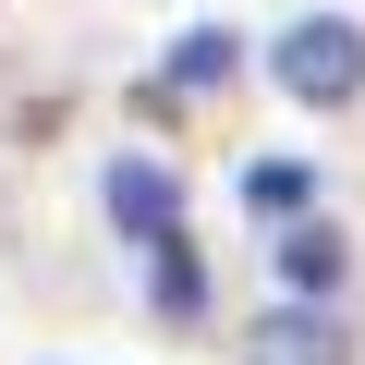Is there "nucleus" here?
<instances>
[{
    "label": "nucleus",
    "instance_id": "1",
    "mask_svg": "<svg viewBox=\"0 0 365 365\" xmlns=\"http://www.w3.org/2000/svg\"><path fill=\"white\" fill-rule=\"evenodd\" d=\"M110 220L134 232V256H158V304L195 317L207 280H195V220H182V182H170L158 158H122V170H110Z\"/></svg>",
    "mask_w": 365,
    "mask_h": 365
},
{
    "label": "nucleus",
    "instance_id": "5",
    "mask_svg": "<svg viewBox=\"0 0 365 365\" xmlns=\"http://www.w3.org/2000/svg\"><path fill=\"white\" fill-rule=\"evenodd\" d=\"M232 73H244V37H232V25H195V37H170L158 98H207V86H232Z\"/></svg>",
    "mask_w": 365,
    "mask_h": 365
},
{
    "label": "nucleus",
    "instance_id": "2",
    "mask_svg": "<svg viewBox=\"0 0 365 365\" xmlns=\"http://www.w3.org/2000/svg\"><path fill=\"white\" fill-rule=\"evenodd\" d=\"M268 73H280V98H304V110H353V98H365V25L304 13V25H280Z\"/></svg>",
    "mask_w": 365,
    "mask_h": 365
},
{
    "label": "nucleus",
    "instance_id": "3",
    "mask_svg": "<svg viewBox=\"0 0 365 365\" xmlns=\"http://www.w3.org/2000/svg\"><path fill=\"white\" fill-rule=\"evenodd\" d=\"M232 365H353V341H341V317L329 304H268L256 329H232Z\"/></svg>",
    "mask_w": 365,
    "mask_h": 365
},
{
    "label": "nucleus",
    "instance_id": "4",
    "mask_svg": "<svg viewBox=\"0 0 365 365\" xmlns=\"http://www.w3.org/2000/svg\"><path fill=\"white\" fill-rule=\"evenodd\" d=\"M341 268H353L341 220H292V232H280V280H292L304 304H329V292H341Z\"/></svg>",
    "mask_w": 365,
    "mask_h": 365
},
{
    "label": "nucleus",
    "instance_id": "6",
    "mask_svg": "<svg viewBox=\"0 0 365 365\" xmlns=\"http://www.w3.org/2000/svg\"><path fill=\"white\" fill-rule=\"evenodd\" d=\"M244 195H256V207H304L317 170H304V158H268V170H244Z\"/></svg>",
    "mask_w": 365,
    "mask_h": 365
}]
</instances>
